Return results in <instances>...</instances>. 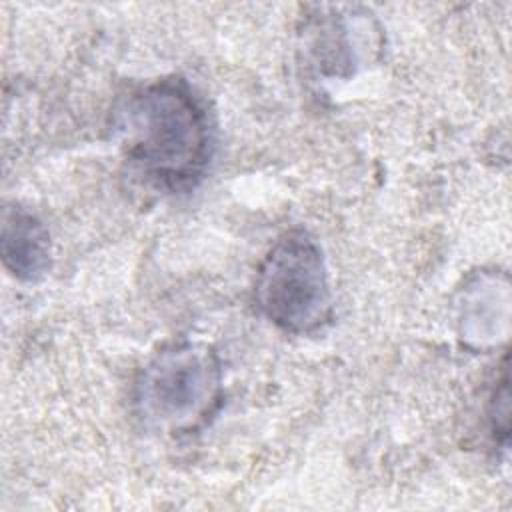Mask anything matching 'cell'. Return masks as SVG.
<instances>
[{
	"mask_svg": "<svg viewBox=\"0 0 512 512\" xmlns=\"http://www.w3.org/2000/svg\"><path fill=\"white\" fill-rule=\"evenodd\" d=\"M120 116L126 156L148 184L186 192L204 178L212 158V128L186 80L162 78L134 90Z\"/></svg>",
	"mask_w": 512,
	"mask_h": 512,
	"instance_id": "6da1fadb",
	"label": "cell"
},
{
	"mask_svg": "<svg viewBox=\"0 0 512 512\" xmlns=\"http://www.w3.org/2000/svg\"><path fill=\"white\" fill-rule=\"evenodd\" d=\"M256 304L280 330L312 334L332 318V294L320 246L304 230L280 236L256 278Z\"/></svg>",
	"mask_w": 512,
	"mask_h": 512,
	"instance_id": "7a4b0ae2",
	"label": "cell"
},
{
	"mask_svg": "<svg viewBox=\"0 0 512 512\" xmlns=\"http://www.w3.org/2000/svg\"><path fill=\"white\" fill-rule=\"evenodd\" d=\"M220 366L208 348L174 344L142 370L136 402L142 416L170 432H190L206 422L220 400Z\"/></svg>",
	"mask_w": 512,
	"mask_h": 512,
	"instance_id": "3957f363",
	"label": "cell"
},
{
	"mask_svg": "<svg viewBox=\"0 0 512 512\" xmlns=\"http://www.w3.org/2000/svg\"><path fill=\"white\" fill-rule=\"evenodd\" d=\"M0 252L6 270L18 280H38L50 264V236L44 224L24 208L4 212Z\"/></svg>",
	"mask_w": 512,
	"mask_h": 512,
	"instance_id": "277c9868",
	"label": "cell"
}]
</instances>
